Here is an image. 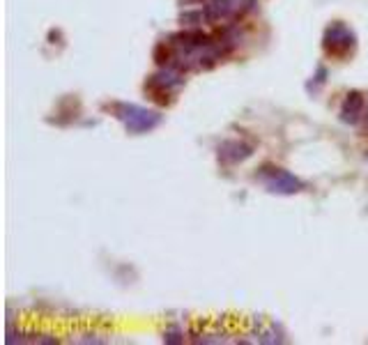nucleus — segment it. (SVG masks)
I'll use <instances>...</instances> for the list:
<instances>
[{
    "label": "nucleus",
    "instance_id": "1",
    "mask_svg": "<svg viewBox=\"0 0 368 345\" xmlns=\"http://www.w3.org/2000/svg\"><path fill=\"white\" fill-rule=\"evenodd\" d=\"M115 115L117 120L127 127L129 134H147L161 125V113L150 111L145 106L138 104H117L115 106Z\"/></svg>",
    "mask_w": 368,
    "mask_h": 345
},
{
    "label": "nucleus",
    "instance_id": "4",
    "mask_svg": "<svg viewBox=\"0 0 368 345\" xmlns=\"http://www.w3.org/2000/svg\"><path fill=\"white\" fill-rule=\"evenodd\" d=\"M267 189H270L272 193L290 196V193L301 191L304 184H301V180H297V177L288 171H274V175L267 180Z\"/></svg>",
    "mask_w": 368,
    "mask_h": 345
},
{
    "label": "nucleus",
    "instance_id": "3",
    "mask_svg": "<svg viewBox=\"0 0 368 345\" xmlns=\"http://www.w3.org/2000/svg\"><path fill=\"white\" fill-rule=\"evenodd\" d=\"M325 46H327V51H334V53L350 51L355 46V35L347 26L334 23L331 28H327V33H325Z\"/></svg>",
    "mask_w": 368,
    "mask_h": 345
},
{
    "label": "nucleus",
    "instance_id": "2",
    "mask_svg": "<svg viewBox=\"0 0 368 345\" xmlns=\"http://www.w3.org/2000/svg\"><path fill=\"white\" fill-rule=\"evenodd\" d=\"M253 0H207L205 3V18L207 21H228V18L242 16Z\"/></svg>",
    "mask_w": 368,
    "mask_h": 345
},
{
    "label": "nucleus",
    "instance_id": "5",
    "mask_svg": "<svg viewBox=\"0 0 368 345\" xmlns=\"http://www.w3.org/2000/svg\"><path fill=\"white\" fill-rule=\"evenodd\" d=\"M362 111H364V97L359 92H350L347 99L343 101V108H340V115H343L345 123L355 125L359 115H362Z\"/></svg>",
    "mask_w": 368,
    "mask_h": 345
}]
</instances>
